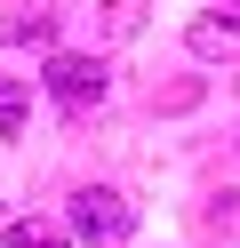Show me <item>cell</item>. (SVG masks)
Here are the masks:
<instances>
[{
	"instance_id": "obj_1",
	"label": "cell",
	"mask_w": 240,
	"mask_h": 248,
	"mask_svg": "<svg viewBox=\"0 0 240 248\" xmlns=\"http://www.w3.org/2000/svg\"><path fill=\"white\" fill-rule=\"evenodd\" d=\"M64 232L112 248V240H128V232H136V208H128L120 192H104V184H80V192H72V224H64Z\"/></svg>"
},
{
	"instance_id": "obj_2",
	"label": "cell",
	"mask_w": 240,
	"mask_h": 248,
	"mask_svg": "<svg viewBox=\"0 0 240 248\" xmlns=\"http://www.w3.org/2000/svg\"><path fill=\"white\" fill-rule=\"evenodd\" d=\"M48 96L64 104V112H88V104H104V88H112V72L96 64V56H48Z\"/></svg>"
},
{
	"instance_id": "obj_3",
	"label": "cell",
	"mask_w": 240,
	"mask_h": 248,
	"mask_svg": "<svg viewBox=\"0 0 240 248\" xmlns=\"http://www.w3.org/2000/svg\"><path fill=\"white\" fill-rule=\"evenodd\" d=\"M184 48L200 56V64H216V56L232 64V56H240V8H208V16H192V24H184Z\"/></svg>"
},
{
	"instance_id": "obj_4",
	"label": "cell",
	"mask_w": 240,
	"mask_h": 248,
	"mask_svg": "<svg viewBox=\"0 0 240 248\" xmlns=\"http://www.w3.org/2000/svg\"><path fill=\"white\" fill-rule=\"evenodd\" d=\"M56 40V16H40V8H8L0 16V48H48Z\"/></svg>"
},
{
	"instance_id": "obj_5",
	"label": "cell",
	"mask_w": 240,
	"mask_h": 248,
	"mask_svg": "<svg viewBox=\"0 0 240 248\" xmlns=\"http://www.w3.org/2000/svg\"><path fill=\"white\" fill-rule=\"evenodd\" d=\"M8 248H72V232L48 224V216H16V224H8Z\"/></svg>"
},
{
	"instance_id": "obj_6",
	"label": "cell",
	"mask_w": 240,
	"mask_h": 248,
	"mask_svg": "<svg viewBox=\"0 0 240 248\" xmlns=\"http://www.w3.org/2000/svg\"><path fill=\"white\" fill-rule=\"evenodd\" d=\"M24 80H8V72H0V136H8V144H16V136H24Z\"/></svg>"
}]
</instances>
